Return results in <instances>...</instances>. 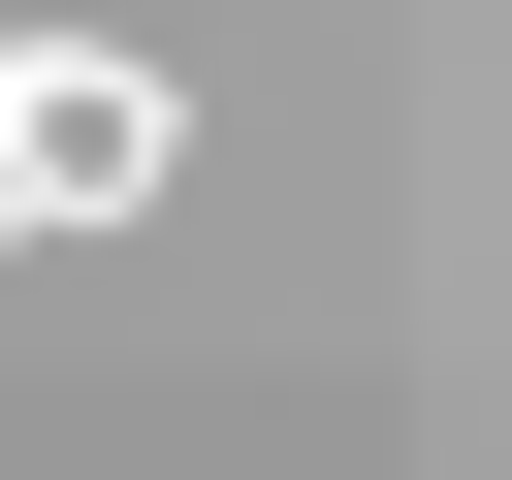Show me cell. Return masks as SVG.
<instances>
[{
    "instance_id": "obj_1",
    "label": "cell",
    "mask_w": 512,
    "mask_h": 480,
    "mask_svg": "<svg viewBox=\"0 0 512 480\" xmlns=\"http://www.w3.org/2000/svg\"><path fill=\"white\" fill-rule=\"evenodd\" d=\"M160 192H192V96L128 32H0V256L32 224H160Z\"/></svg>"
}]
</instances>
